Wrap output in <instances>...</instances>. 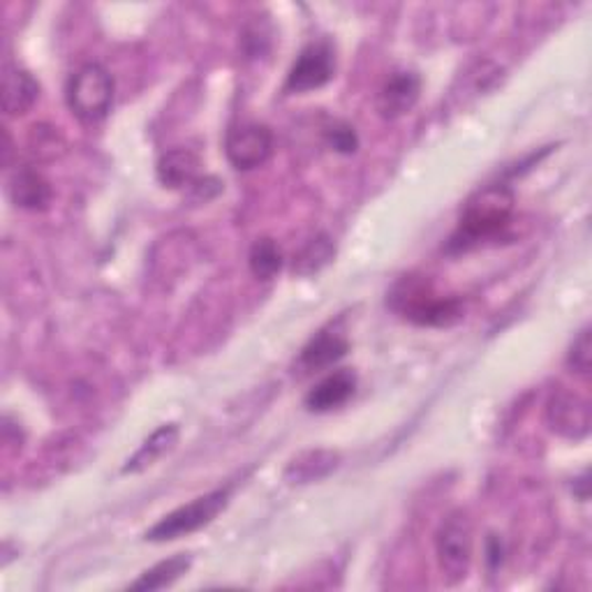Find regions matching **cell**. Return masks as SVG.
<instances>
[{"mask_svg":"<svg viewBox=\"0 0 592 592\" xmlns=\"http://www.w3.org/2000/svg\"><path fill=\"white\" fill-rule=\"evenodd\" d=\"M513 190L505 184H494L477 190L458 218V227L447 243V252H466L486 241H494L511 225Z\"/></svg>","mask_w":592,"mask_h":592,"instance_id":"6da1fadb","label":"cell"},{"mask_svg":"<svg viewBox=\"0 0 592 592\" xmlns=\"http://www.w3.org/2000/svg\"><path fill=\"white\" fill-rule=\"evenodd\" d=\"M390 308L417 326L443 329L463 320V301L437 294L424 276H403L390 292Z\"/></svg>","mask_w":592,"mask_h":592,"instance_id":"7a4b0ae2","label":"cell"},{"mask_svg":"<svg viewBox=\"0 0 592 592\" xmlns=\"http://www.w3.org/2000/svg\"><path fill=\"white\" fill-rule=\"evenodd\" d=\"M65 97L76 118L86 125H95L112 112L114 76L100 63H89L70 76Z\"/></svg>","mask_w":592,"mask_h":592,"instance_id":"3957f363","label":"cell"},{"mask_svg":"<svg viewBox=\"0 0 592 592\" xmlns=\"http://www.w3.org/2000/svg\"><path fill=\"white\" fill-rule=\"evenodd\" d=\"M475 530L466 511H454L435 532V553L440 572L449 585L468 577L472 564Z\"/></svg>","mask_w":592,"mask_h":592,"instance_id":"277c9868","label":"cell"},{"mask_svg":"<svg viewBox=\"0 0 592 592\" xmlns=\"http://www.w3.org/2000/svg\"><path fill=\"white\" fill-rule=\"evenodd\" d=\"M229 494H231L229 488H218V491L199 496L193 502L174 509L172 513H167V517H163L156 526H153L144 534V539L146 542L165 544V542H174V539H178V537L197 532L199 528L216 521L218 513L229 502Z\"/></svg>","mask_w":592,"mask_h":592,"instance_id":"5b68a950","label":"cell"},{"mask_svg":"<svg viewBox=\"0 0 592 592\" xmlns=\"http://www.w3.org/2000/svg\"><path fill=\"white\" fill-rule=\"evenodd\" d=\"M333 74H336V56H333V46L324 40L308 44L299 59L294 61L288 82H285V93H311L322 86H326Z\"/></svg>","mask_w":592,"mask_h":592,"instance_id":"8992f818","label":"cell"},{"mask_svg":"<svg viewBox=\"0 0 592 592\" xmlns=\"http://www.w3.org/2000/svg\"><path fill=\"white\" fill-rule=\"evenodd\" d=\"M229 165L239 172L264 167L273 156V133L267 125L246 123L229 131L225 142Z\"/></svg>","mask_w":592,"mask_h":592,"instance_id":"52a82bcc","label":"cell"},{"mask_svg":"<svg viewBox=\"0 0 592 592\" xmlns=\"http://www.w3.org/2000/svg\"><path fill=\"white\" fill-rule=\"evenodd\" d=\"M547 422L553 433L568 440H583L590 433L592 417H590V403L585 396L560 390L549 398L547 405Z\"/></svg>","mask_w":592,"mask_h":592,"instance_id":"ba28073f","label":"cell"},{"mask_svg":"<svg viewBox=\"0 0 592 592\" xmlns=\"http://www.w3.org/2000/svg\"><path fill=\"white\" fill-rule=\"evenodd\" d=\"M422 95V76L412 70L394 72L377 93V112L382 118H401L415 110Z\"/></svg>","mask_w":592,"mask_h":592,"instance_id":"9c48e42d","label":"cell"},{"mask_svg":"<svg viewBox=\"0 0 592 592\" xmlns=\"http://www.w3.org/2000/svg\"><path fill=\"white\" fill-rule=\"evenodd\" d=\"M350 352V341L339 329H322L318 336L301 350L299 368L303 373H320L339 364Z\"/></svg>","mask_w":592,"mask_h":592,"instance_id":"30bf717a","label":"cell"},{"mask_svg":"<svg viewBox=\"0 0 592 592\" xmlns=\"http://www.w3.org/2000/svg\"><path fill=\"white\" fill-rule=\"evenodd\" d=\"M356 392V375L350 368L336 371L326 375L322 382H318L315 387L305 394V407L308 412H331L343 407Z\"/></svg>","mask_w":592,"mask_h":592,"instance_id":"8fae6325","label":"cell"},{"mask_svg":"<svg viewBox=\"0 0 592 592\" xmlns=\"http://www.w3.org/2000/svg\"><path fill=\"white\" fill-rule=\"evenodd\" d=\"M8 193L14 206L23 211H44L49 209L51 197H54L46 178L31 167H21L12 174Z\"/></svg>","mask_w":592,"mask_h":592,"instance_id":"7c38bea8","label":"cell"},{"mask_svg":"<svg viewBox=\"0 0 592 592\" xmlns=\"http://www.w3.org/2000/svg\"><path fill=\"white\" fill-rule=\"evenodd\" d=\"M40 100V84L31 72L8 67L3 76V110L8 116L29 114Z\"/></svg>","mask_w":592,"mask_h":592,"instance_id":"4fadbf2b","label":"cell"},{"mask_svg":"<svg viewBox=\"0 0 592 592\" xmlns=\"http://www.w3.org/2000/svg\"><path fill=\"white\" fill-rule=\"evenodd\" d=\"M341 466V454L331 449H311L301 451L290 460L285 468V481L288 484H313L324 477H329L333 470Z\"/></svg>","mask_w":592,"mask_h":592,"instance_id":"5bb4252c","label":"cell"},{"mask_svg":"<svg viewBox=\"0 0 592 592\" xmlns=\"http://www.w3.org/2000/svg\"><path fill=\"white\" fill-rule=\"evenodd\" d=\"M199 158L188 148L167 150L158 160V181L169 190L190 188L199 178Z\"/></svg>","mask_w":592,"mask_h":592,"instance_id":"9a60e30c","label":"cell"},{"mask_svg":"<svg viewBox=\"0 0 592 592\" xmlns=\"http://www.w3.org/2000/svg\"><path fill=\"white\" fill-rule=\"evenodd\" d=\"M176 443H178V426L176 424L160 426L148 440H144V445L135 451L133 458H127V463L123 466V475H139L150 466H156L165 454H169L176 447Z\"/></svg>","mask_w":592,"mask_h":592,"instance_id":"2e32d148","label":"cell"},{"mask_svg":"<svg viewBox=\"0 0 592 592\" xmlns=\"http://www.w3.org/2000/svg\"><path fill=\"white\" fill-rule=\"evenodd\" d=\"M333 257H336V246H333L331 237L318 235L294 255L292 273H297V276L320 273L333 260Z\"/></svg>","mask_w":592,"mask_h":592,"instance_id":"e0dca14e","label":"cell"},{"mask_svg":"<svg viewBox=\"0 0 592 592\" xmlns=\"http://www.w3.org/2000/svg\"><path fill=\"white\" fill-rule=\"evenodd\" d=\"M190 564H193V558L188 553L172 555L169 560L158 562L156 568L146 570L131 588L133 590H163L181 579L190 570Z\"/></svg>","mask_w":592,"mask_h":592,"instance_id":"ac0fdd59","label":"cell"},{"mask_svg":"<svg viewBox=\"0 0 592 592\" xmlns=\"http://www.w3.org/2000/svg\"><path fill=\"white\" fill-rule=\"evenodd\" d=\"M248 264L255 278L260 280H271L280 273L282 269V252L273 239H257L250 248Z\"/></svg>","mask_w":592,"mask_h":592,"instance_id":"d6986e66","label":"cell"},{"mask_svg":"<svg viewBox=\"0 0 592 592\" xmlns=\"http://www.w3.org/2000/svg\"><path fill=\"white\" fill-rule=\"evenodd\" d=\"M568 366L572 373L588 377L592 371V343H590V329H583L579 336L574 339L570 354H568Z\"/></svg>","mask_w":592,"mask_h":592,"instance_id":"ffe728a7","label":"cell"},{"mask_svg":"<svg viewBox=\"0 0 592 592\" xmlns=\"http://www.w3.org/2000/svg\"><path fill=\"white\" fill-rule=\"evenodd\" d=\"M326 144L336 150V153H343V156H352V153H356L359 148V135L352 125L347 123H333L326 127Z\"/></svg>","mask_w":592,"mask_h":592,"instance_id":"44dd1931","label":"cell"},{"mask_svg":"<svg viewBox=\"0 0 592 592\" xmlns=\"http://www.w3.org/2000/svg\"><path fill=\"white\" fill-rule=\"evenodd\" d=\"M502 555H505L502 542H500V539L496 534H491V537H488V542H486V562H488V568L498 570L500 564H502Z\"/></svg>","mask_w":592,"mask_h":592,"instance_id":"7402d4cb","label":"cell"}]
</instances>
